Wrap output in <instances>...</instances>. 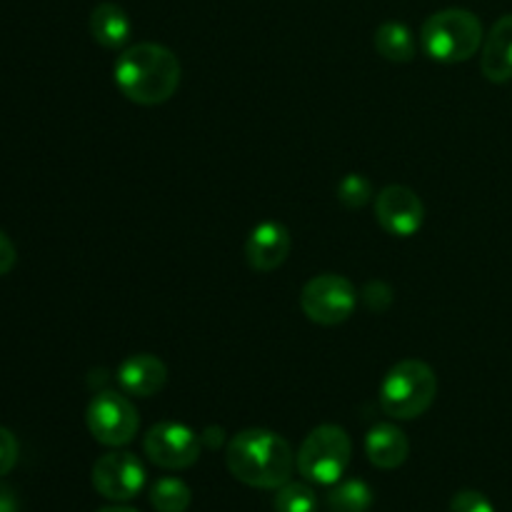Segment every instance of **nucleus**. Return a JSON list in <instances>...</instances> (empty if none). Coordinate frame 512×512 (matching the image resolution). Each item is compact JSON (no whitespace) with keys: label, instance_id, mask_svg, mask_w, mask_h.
Here are the masks:
<instances>
[{"label":"nucleus","instance_id":"nucleus-9","mask_svg":"<svg viewBox=\"0 0 512 512\" xmlns=\"http://www.w3.org/2000/svg\"><path fill=\"white\" fill-rule=\"evenodd\" d=\"M143 450L153 465L163 470H188L198 463L203 440L185 423L165 420L153 425L143 438Z\"/></svg>","mask_w":512,"mask_h":512},{"label":"nucleus","instance_id":"nucleus-26","mask_svg":"<svg viewBox=\"0 0 512 512\" xmlns=\"http://www.w3.org/2000/svg\"><path fill=\"white\" fill-rule=\"evenodd\" d=\"M200 440H203V445H208L210 450L220 448V445H223V430H220V428H208L203 435H200Z\"/></svg>","mask_w":512,"mask_h":512},{"label":"nucleus","instance_id":"nucleus-20","mask_svg":"<svg viewBox=\"0 0 512 512\" xmlns=\"http://www.w3.org/2000/svg\"><path fill=\"white\" fill-rule=\"evenodd\" d=\"M338 200L345 205L348 210H360L373 200V185L365 175L360 173H348L343 180L338 183Z\"/></svg>","mask_w":512,"mask_h":512},{"label":"nucleus","instance_id":"nucleus-8","mask_svg":"<svg viewBox=\"0 0 512 512\" xmlns=\"http://www.w3.org/2000/svg\"><path fill=\"white\" fill-rule=\"evenodd\" d=\"M90 480H93L95 493L103 495L105 500L128 503V500L138 498L148 475H145V465L138 455L115 448L95 460Z\"/></svg>","mask_w":512,"mask_h":512},{"label":"nucleus","instance_id":"nucleus-10","mask_svg":"<svg viewBox=\"0 0 512 512\" xmlns=\"http://www.w3.org/2000/svg\"><path fill=\"white\" fill-rule=\"evenodd\" d=\"M375 220L395 238H413L425 223V205L408 185H385L375 195Z\"/></svg>","mask_w":512,"mask_h":512},{"label":"nucleus","instance_id":"nucleus-7","mask_svg":"<svg viewBox=\"0 0 512 512\" xmlns=\"http://www.w3.org/2000/svg\"><path fill=\"white\" fill-rule=\"evenodd\" d=\"M85 425L95 443L105 448H123L133 443L140 430V415L130 395L100 390L85 410Z\"/></svg>","mask_w":512,"mask_h":512},{"label":"nucleus","instance_id":"nucleus-6","mask_svg":"<svg viewBox=\"0 0 512 512\" xmlns=\"http://www.w3.org/2000/svg\"><path fill=\"white\" fill-rule=\"evenodd\" d=\"M358 308V290L345 275L323 273L310 278L300 290V310L305 318L323 328L343 325Z\"/></svg>","mask_w":512,"mask_h":512},{"label":"nucleus","instance_id":"nucleus-22","mask_svg":"<svg viewBox=\"0 0 512 512\" xmlns=\"http://www.w3.org/2000/svg\"><path fill=\"white\" fill-rule=\"evenodd\" d=\"M450 512H495V508L483 493H478V490H460V493L450 500Z\"/></svg>","mask_w":512,"mask_h":512},{"label":"nucleus","instance_id":"nucleus-19","mask_svg":"<svg viewBox=\"0 0 512 512\" xmlns=\"http://www.w3.org/2000/svg\"><path fill=\"white\" fill-rule=\"evenodd\" d=\"M275 512H318V495L308 480H288L275 490Z\"/></svg>","mask_w":512,"mask_h":512},{"label":"nucleus","instance_id":"nucleus-15","mask_svg":"<svg viewBox=\"0 0 512 512\" xmlns=\"http://www.w3.org/2000/svg\"><path fill=\"white\" fill-rule=\"evenodd\" d=\"M90 35L105 50H125L133 35V23L118 3H100L90 13Z\"/></svg>","mask_w":512,"mask_h":512},{"label":"nucleus","instance_id":"nucleus-24","mask_svg":"<svg viewBox=\"0 0 512 512\" xmlns=\"http://www.w3.org/2000/svg\"><path fill=\"white\" fill-rule=\"evenodd\" d=\"M15 260H18V253H15L13 240L0 230V275H8L15 268Z\"/></svg>","mask_w":512,"mask_h":512},{"label":"nucleus","instance_id":"nucleus-23","mask_svg":"<svg viewBox=\"0 0 512 512\" xmlns=\"http://www.w3.org/2000/svg\"><path fill=\"white\" fill-rule=\"evenodd\" d=\"M18 455H20L18 440H15V435L10 433L8 428H3V425H0V478H3V475H8L10 470L15 468V463H18Z\"/></svg>","mask_w":512,"mask_h":512},{"label":"nucleus","instance_id":"nucleus-16","mask_svg":"<svg viewBox=\"0 0 512 512\" xmlns=\"http://www.w3.org/2000/svg\"><path fill=\"white\" fill-rule=\"evenodd\" d=\"M373 43L380 58H385L388 63H410L415 53H418L413 30L405 23H400V20H385L383 25H378Z\"/></svg>","mask_w":512,"mask_h":512},{"label":"nucleus","instance_id":"nucleus-17","mask_svg":"<svg viewBox=\"0 0 512 512\" xmlns=\"http://www.w3.org/2000/svg\"><path fill=\"white\" fill-rule=\"evenodd\" d=\"M373 490L365 480H338L330 488L325 505L330 512H368L373 508Z\"/></svg>","mask_w":512,"mask_h":512},{"label":"nucleus","instance_id":"nucleus-18","mask_svg":"<svg viewBox=\"0 0 512 512\" xmlns=\"http://www.w3.org/2000/svg\"><path fill=\"white\" fill-rule=\"evenodd\" d=\"M148 498L155 512H188L193 490L180 478H160L153 483Z\"/></svg>","mask_w":512,"mask_h":512},{"label":"nucleus","instance_id":"nucleus-11","mask_svg":"<svg viewBox=\"0 0 512 512\" xmlns=\"http://www.w3.org/2000/svg\"><path fill=\"white\" fill-rule=\"evenodd\" d=\"M293 250V235L278 220H263L250 230L245 240V260L255 273H273L288 260Z\"/></svg>","mask_w":512,"mask_h":512},{"label":"nucleus","instance_id":"nucleus-3","mask_svg":"<svg viewBox=\"0 0 512 512\" xmlns=\"http://www.w3.org/2000/svg\"><path fill=\"white\" fill-rule=\"evenodd\" d=\"M485 30L478 15L465 8H445L420 28V48L430 60L445 65L465 63L483 48Z\"/></svg>","mask_w":512,"mask_h":512},{"label":"nucleus","instance_id":"nucleus-4","mask_svg":"<svg viewBox=\"0 0 512 512\" xmlns=\"http://www.w3.org/2000/svg\"><path fill=\"white\" fill-rule=\"evenodd\" d=\"M438 398V375L425 360L408 358L385 373L378 403L393 420H415L428 413Z\"/></svg>","mask_w":512,"mask_h":512},{"label":"nucleus","instance_id":"nucleus-14","mask_svg":"<svg viewBox=\"0 0 512 512\" xmlns=\"http://www.w3.org/2000/svg\"><path fill=\"white\" fill-rule=\"evenodd\" d=\"M365 455L378 470H398L410 455V440L398 425L378 423L365 435Z\"/></svg>","mask_w":512,"mask_h":512},{"label":"nucleus","instance_id":"nucleus-13","mask_svg":"<svg viewBox=\"0 0 512 512\" xmlns=\"http://www.w3.org/2000/svg\"><path fill=\"white\" fill-rule=\"evenodd\" d=\"M480 70L490 83L512 80V13L503 15L488 30L480 48Z\"/></svg>","mask_w":512,"mask_h":512},{"label":"nucleus","instance_id":"nucleus-12","mask_svg":"<svg viewBox=\"0 0 512 512\" xmlns=\"http://www.w3.org/2000/svg\"><path fill=\"white\" fill-rule=\"evenodd\" d=\"M118 385L130 398H153L168 383V368L158 355L138 353L130 355L118 368Z\"/></svg>","mask_w":512,"mask_h":512},{"label":"nucleus","instance_id":"nucleus-1","mask_svg":"<svg viewBox=\"0 0 512 512\" xmlns=\"http://www.w3.org/2000/svg\"><path fill=\"white\" fill-rule=\"evenodd\" d=\"M183 68L178 55L160 43H135L120 50L113 65L115 88L125 100L143 108L163 105L178 93Z\"/></svg>","mask_w":512,"mask_h":512},{"label":"nucleus","instance_id":"nucleus-25","mask_svg":"<svg viewBox=\"0 0 512 512\" xmlns=\"http://www.w3.org/2000/svg\"><path fill=\"white\" fill-rule=\"evenodd\" d=\"M18 510H20V503L15 490L8 488V485H0V512H18Z\"/></svg>","mask_w":512,"mask_h":512},{"label":"nucleus","instance_id":"nucleus-27","mask_svg":"<svg viewBox=\"0 0 512 512\" xmlns=\"http://www.w3.org/2000/svg\"><path fill=\"white\" fill-rule=\"evenodd\" d=\"M98 512H140V510L128 508V505H110V508H103V510H98Z\"/></svg>","mask_w":512,"mask_h":512},{"label":"nucleus","instance_id":"nucleus-21","mask_svg":"<svg viewBox=\"0 0 512 512\" xmlns=\"http://www.w3.org/2000/svg\"><path fill=\"white\" fill-rule=\"evenodd\" d=\"M360 300H363V303L368 305V310H373V313H385V310L393 305V290H390V285L383 283V280H373V283H368L363 288Z\"/></svg>","mask_w":512,"mask_h":512},{"label":"nucleus","instance_id":"nucleus-2","mask_svg":"<svg viewBox=\"0 0 512 512\" xmlns=\"http://www.w3.org/2000/svg\"><path fill=\"white\" fill-rule=\"evenodd\" d=\"M225 465L238 483L255 490H278L298 470L288 440L265 428H248L233 435L225 448Z\"/></svg>","mask_w":512,"mask_h":512},{"label":"nucleus","instance_id":"nucleus-5","mask_svg":"<svg viewBox=\"0 0 512 512\" xmlns=\"http://www.w3.org/2000/svg\"><path fill=\"white\" fill-rule=\"evenodd\" d=\"M353 458V440L340 425L325 423L310 430L295 455L300 478L310 485H335L343 480Z\"/></svg>","mask_w":512,"mask_h":512}]
</instances>
